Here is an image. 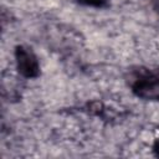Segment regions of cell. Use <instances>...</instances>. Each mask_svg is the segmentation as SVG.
<instances>
[{
    "label": "cell",
    "mask_w": 159,
    "mask_h": 159,
    "mask_svg": "<svg viewBox=\"0 0 159 159\" xmlns=\"http://www.w3.org/2000/svg\"><path fill=\"white\" fill-rule=\"evenodd\" d=\"M128 86L134 96L144 101H159V68L135 67L129 70Z\"/></svg>",
    "instance_id": "cell-1"
},
{
    "label": "cell",
    "mask_w": 159,
    "mask_h": 159,
    "mask_svg": "<svg viewBox=\"0 0 159 159\" xmlns=\"http://www.w3.org/2000/svg\"><path fill=\"white\" fill-rule=\"evenodd\" d=\"M147 1H149L152 5H159V0H147Z\"/></svg>",
    "instance_id": "cell-5"
},
{
    "label": "cell",
    "mask_w": 159,
    "mask_h": 159,
    "mask_svg": "<svg viewBox=\"0 0 159 159\" xmlns=\"http://www.w3.org/2000/svg\"><path fill=\"white\" fill-rule=\"evenodd\" d=\"M76 4L87 6V7H96V9H102L109 5V0H73Z\"/></svg>",
    "instance_id": "cell-3"
},
{
    "label": "cell",
    "mask_w": 159,
    "mask_h": 159,
    "mask_svg": "<svg viewBox=\"0 0 159 159\" xmlns=\"http://www.w3.org/2000/svg\"><path fill=\"white\" fill-rule=\"evenodd\" d=\"M15 63L17 72L25 78H36L40 76V62L31 47L19 45L15 48Z\"/></svg>",
    "instance_id": "cell-2"
},
{
    "label": "cell",
    "mask_w": 159,
    "mask_h": 159,
    "mask_svg": "<svg viewBox=\"0 0 159 159\" xmlns=\"http://www.w3.org/2000/svg\"><path fill=\"white\" fill-rule=\"evenodd\" d=\"M153 152L157 157H159V137L154 140V144H153Z\"/></svg>",
    "instance_id": "cell-4"
}]
</instances>
